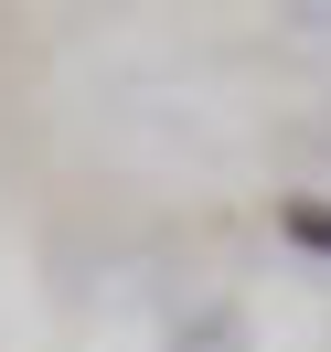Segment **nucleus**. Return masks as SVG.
<instances>
[{"label":"nucleus","instance_id":"obj_1","mask_svg":"<svg viewBox=\"0 0 331 352\" xmlns=\"http://www.w3.org/2000/svg\"><path fill=\"white\" fill-rule=\"evenodd\" d=\"M299 235H310V245H331V214H299Z\"/></svg>","mask_w":331,"mask_h":352}]
</instances>
